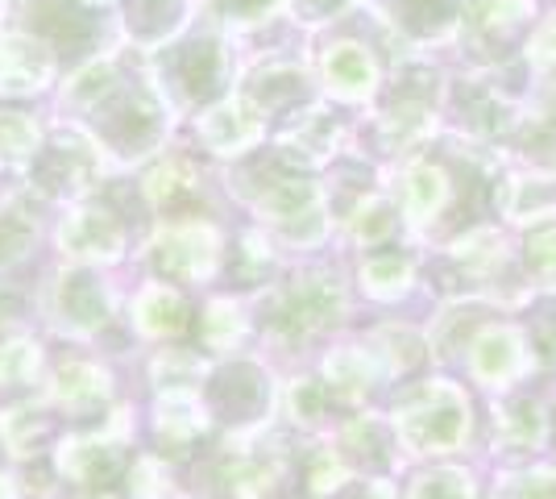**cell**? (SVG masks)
I'll return each instance as SVG.
<instances>
[{
	"mask_svg": "<svg viewBox=\"0 0 556 499\" xmlns=\"http://www.w3.org/2000/svg\"><path fill=\"white\" fill-rule=\"evenodd\" d=\"M328 72L341 79V88L349 92H362V88H370V63L357 54V50H337L332 59H328Z\"/></svg>",
	"mask_w": 556,
	"mask_h": 499,
	"instance_id": "cell-1",
	"label": "cell"
},
{
	"mask_svg": "<svg viewBox=\"0 0 556 499\" xmlns=\"http://www.w3.org/2000/svg\"><path fill=\"white\" fill-rule=\"evenodd\" d=\"M441 175L437 171H419L416 184H412V213L424 216L437 209V200H441Z\"/></svg>",
	"mask_w": 556,
	"mask_h": 499,
	"instance_id": "cell-2",
	"label": "cell"
}]
</instances>
